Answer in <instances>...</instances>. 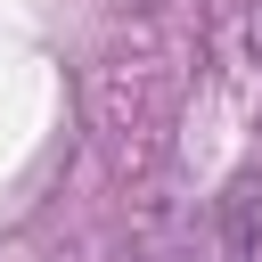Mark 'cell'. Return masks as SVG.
Instances as JSON below:
<instances>
[{
  "instance_id": "cell-1",
  "label": "cell",
  "mask_w": 262,
  "mask_h": 262,
  "mask_svg": "<svg viewBox=\"0 0 262 262\" xmlns=\"http://www.w3.org/2000/svg\"><path fill=\"white\" fill-rule=\"evenodd\" d=\"M213 221H221V246H229V262H262V172H237V180L221 188Z\"/></svg>"
}]
</instances>
